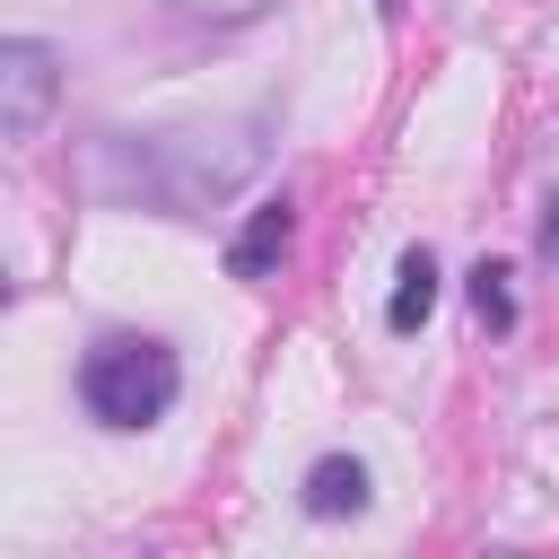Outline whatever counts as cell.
<instances>
[{
	"instance_id": "6da1fadb",
	"label": "cell",
	"mask_w": 559,
	"mask_h": 559,
	"mask_svg": "<svg viewBox=\"0 0 559 559\" xmlns=\"http://www.w3.org/2000/svg\"><path fill=\"white\" fill-rule=\"evenodd\" d=\"M262 166H271V114L183 122V131H96L87 140V183L105 201L157 210V218H210Z\"/></svg>"
},
{
	"instance_id": "3957f363",
	"label": "cell",
	"mask_w": 559,
	"mask_h": 559,
	"mask_svg": "<svg viewBox=\"0 0 559 559\" xmlns=\"http://www.w3.org/2000/svg\"><path fill=\"white\" fill-rule=\"evenodd\" d=\"M61 105V52L44 35H9L0 44V131L9 140H35Z\"/></svg>"
},
{
	"instance_id": "9c48e42d",
	"label": "cell",
	"mask_w": 559,
	"mask_h": 559,
	"mask_svg": "<svg viewBox=\"0 0 559 559\" xmlns=\"http://www.w3.org/2000/svg\"><path fill=\"white\" fill-rule=\"evenodd\" d=\"M542 262H559V192L542 201Z\"/></svg>"
},
{
	"instance_id": "52a82bcc",
	"label": "cell",
	"mask_w": 559,
	"mask_h": 559,
	"mask_svg": "<svg viewBox=\"0 0 559 559\" xmlns=\"http://www.w3.org/2000/svg\"><path fill=\"white\" fill-rule=\"evenodd\" d=\"M507 280H515V271H507V262H489V253H480V262H472V280H463V297H472V314H480L489 332H515V288H507Z\"/></svg>"
},
{
	"instance_id": "ba28073f",
	"label": "cell",
	"mask_w": 559,
	"mask_h": 559,
	"mask_svg": "<svg viewBox=\"0 0 559 559\" xmlns=\"http://www.w3.org/2000/svg\"><path fill=\"white\" fill-rule=\"evenodd\" d=\"M175 17H201V26H245V17H262L271 0H166Z\"/></svg>"
},
{
	"instance_id": "277c9868",
	"label": "cell",
	"mask_w": 559,
	"mask_h": 559,
	"mask_svg": "<svg viewBox=\"0 0 559 559\" xmlns=\"http://www.w3.org/2000/svg\"><path fill=\"white\" fill-rule=\"evenodd\" d=\"M288 236H297V201L288 192H271L245 227H236V245H227V271L245 280V288H262V280H280V262H288Z\"/></svg>"
},
{
	"instance_id": "7a4b0ae2",
	"label": "cell",
	"mask_w": 559,
	"mask_h": 559,
	"mask_svg": "<svg viewBox=\"0 0 559 559\" xmlns=\"http://www.w3.org/2000/svg\"><path fill=\"white\" fill-rule=\"evenodd\" d=\"M175 393H183V358L157 332H105L79 358V411L96 428H122V437L131 428H157L175 411Z\"/></svg>"
},
{
	"instance_id": "8992f818",
	"label": "cell",
	"mask_w": 559,
	"mask_h": 559,
	"mask_svg": "<svg viewBox=\"0 0 559 559\" xmlns=\"http://www.w3.org/2000/svg\"><path fill=\"white\" fill-rule=\"evenodd\" d=\"M428 314H437V253H428V245H411V253H402V271H393L384 323H393V332H419Z\"/></svg>"
},
{
	"instance_id": "5b68a950",
	"label": "cell",
	"mask_w": 559,
	"mask_h": 559,
	"mask_svg": "<svg viewBox=\"0 0 559 559\" xmlns=\"http://www.w3.org/2000/svg\"><path fill=\"white\" fill-rule=\"evenodd\" d=\"M367 498H376V480H367V463H358V454H314V463H306V489H297V507H306L314 524L367 515Z\"/></svg>"
}]
</instances>
